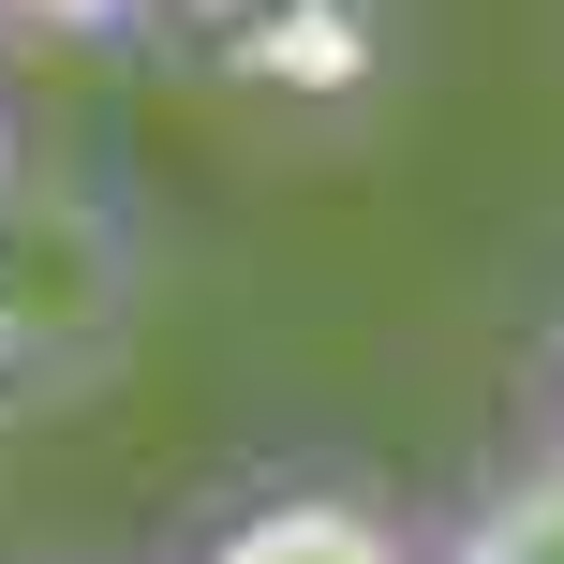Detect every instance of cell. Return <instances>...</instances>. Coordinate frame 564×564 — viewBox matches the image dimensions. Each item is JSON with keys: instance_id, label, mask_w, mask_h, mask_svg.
I'll use <instances>...</instances> for the list:
<instances>
[{"instance_id": "6da1fadb", "label": "cell", "mask_w": 564, "mask_h": 564, "mask_svg": "<svg viewBox=\"0 0 564 564\" xmlns=\"http://www.w3.org/2000/svg\"><path fill=\"white\" fill-rule=\"evenodd\" d=\"M149 15H178L238 89H357L387 59L371 0H149Z\"/></svg>"}, {"instance_id": "277c9868", "label": "cell", "mask_w": 564, "mask_h": 564, "mask_svg": "<svg viewBox=\"0 0 564 564\" xmlns=\"http://www.w3.org/2000/svg\"><path fill=\"white\" fill-rule=\"evenodd\" d=\"M0 30H30V45H134L149 0H0Z\"/></svg>"}, {"instance_id": "5b68a950", "label": "cell", "mask_w": 564, "mask_h": 564, "mask_svg": "<svg viewBox=\"0 0 564 564\" xmlns=\"http://www.w3.org/2000/svg\"><path fill=\"white\" fill-rule=\"evenodd\" d=\"M0 208H15V119H0Z\"/></svg>"}, {"instance_id": "3957f363", "label": "cell", "mask_w": 564, "mask_h": 564, "mask_svg": "<svg viewBox=\"0 0 564 564\" xmlns=\"http://www.w3.org/2000/svg\"><path fill=\"white\" fill-rule=\"evenodd\" d=\"M431 564H564V446L476 476V490H460V520L431 535Z\"/></svg>"}, {"instance_id": "7a4b0ae2", "label": "cell", "mask_w": 564, "mask_h": 564, "mask_svg": "<svg viewBox=\"0 0 564 564\" xmlns=\"http://www.w3.org/2000/svg\"><path fill=\"white\" fill-rule=\"evenodd\" d=\"M194 564H431V535L387 490H268V506H238Z\"/></svg>"}]
</instances>
